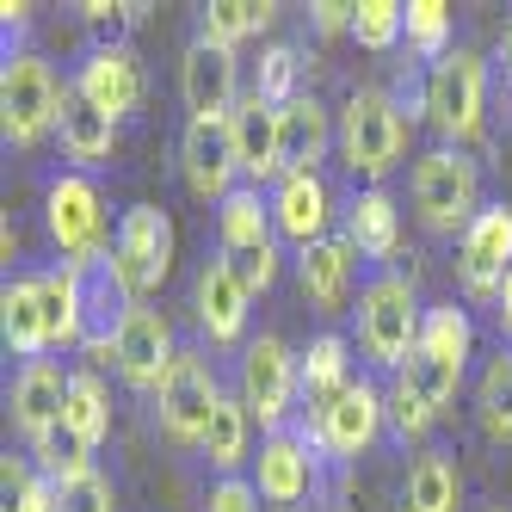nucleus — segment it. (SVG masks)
<instances>
[{
    "instance_id": "obj_1",
    "label": "nucleus",
    "mask_w": 512,
    "mask_h": 512,
    "mask_svg": "<svg viewBox=\"0 0 512 512\" xmlns=\"http://www.w3.org/2000/svg\"><path fill=\"white\" fill-rule=\"evenodd\" d=\"M358 358L371 371H401L414 352H420V327H426V309L414 297V284L401 272H377L371 284L358 290Z\"/></svg>"
},
{
    "instance_id": "obj_2",
    "label": "nucleus",
    "mask_w": 512,
    "mask_h": 512,
    "mask_svg": "<svg viewBox=\"0 0 512 512\" xmlns=\"http://www.w3.org/2000/svg\"><path fill=\"white\" fill-rule=\"evenodd\" d=\"M408 155V112L401 99L383 87H352L340 105V161L364 179V186H383Z\"/></svg>"
},
{
    "instance_id": "obj_3",
    "label": "nucleus",
    "mask_w": 512,
    "mask_h": 512,
    "mask_svg": "<svg viewBox=\"0 0 512 512\" xmlns=\"http://www.w3.org/2000/svg\"><path fill=\"white\" fill-rule=\"evenodd\" d=\"M408 192H414L420 223L432 235H457V241H463V229L475 223V216L488 210L482 204V167L469 161V149H445V142L414 161Z\"/></svg>"
},
{
    "instance_id": "obj_4",
    "label": "nucleus",
    "mask_w": 512,
    "mask_h": 512,
    "mask_svg": "<svg viewBox=\"0 0 512 512\" xmlns=\"http://www.w3.org/2000/svg\"><path fill=\"white\" fill-rule=\"evenodd\" d=\"M426 124L445 149H469L488 136V62L475 50H451L426 75Z\"/></svg>"
},
{
    "instance_id": "obj_5",
    "label": "nucleus",
    "mask_w": 512,
    "mask_h": 512,
    "mask_svg": "<svg viewBox=\"0 0 512 512\" xmlns=\"http://www.w3.org/2000/svg\"><path fill=\"white\" fill-rule=\"evenodd\" d=\"M44 223L50 241L62 247V266H75L81 278H93L99 266H112V235H105V198L87 173H62L44 192Z\"/></svg>"
},
{
    "instance_id": "obj_6",
    "label": "nucleus",
    "mask_w": 512,
    "mask_h": 512,
    "mask_svg": "<svg viewBox=\"0 0 512 512\" xmlns=\"http://www.w3.org/2000/svg\"><path fill=\"white\" fill-rule=\"evenodd\" d=\"M62 99H68V87L50 75L44 56L7 50V62H0V130H7L13 149H38L44 136H56Z\"/></svg>"
},
{
    "instance_id": "obj_7",
    "label": "nucleus",
    "mask_w": 512,
    "mask_h": 512,
    "mask_svg": "<svg viewBox=\"0 0 512 512\" xmlns=\"http://www.w3.org/2000/svg\"><path fill=\"white\" fill-rule=\"evenodd\" d=\"M235 395H241V408L260 420L266 432H284V420L297 414V401H303V352H290L278 334L247 340Z\"/></svg>"
},
{
    "instance_id": "obj_8",
    "label": "nucleus",
    "mask_w": 512,
    "mask_h": 512,
    "mask_svg": "<svg viewBox=\"0 0 512 512\" xmlns=\"http://www.w3.org/2000/svg\"><path fill=\"white\" fill-rule=\"evenodd\" d=\"M173 247H179V235H173V223H167L161 204H130L118 216V229H112V272L124 278V290H130L136 303L149 297V290L167 284Z\"/></svg>"
},
{
    "instance_id": "obj_9",
    "label": "nucleus",
    "mask_w": 512,
    "mask_h": 512,
    "mask_svg": "<svg viewBox=\"0 0 512 512\" xmlns=\"http://www.w3.org/2000/svg\"><path fill=\"white\" fill-rule=\"evenodd\" d=\"M383 426H389V408H383V389L371 383V377H358L334 408H327L321 420H303L297 432L315 445V457H327V463H352V457H364L383 438Z\"/></svg>"
},
{
    "instance_id": "obj_10",
    "label": "nucleus",
    "mask_w": 512,
    "mask_h": 512,
    "mask_svg": "<svg viewBox=\"0 0 512 512\" xmlns=\"http://www.w3.org/2000/svg\"><path fill=\"white\" fill-rule=\"evenodd\" d=\"M216 401H223V389H216L210 358L179 346L173 371H167L161 389H155V426L173 438V445H204V426H210V414H216Z\"/></svg>"
},
{
    "instance_id": "obj_11",
    "label": "nucleus",
    "mask_w": 512,
    "mask_h": 512,
    "mask_svg": "<svg viewBox=\"0 0 512 512\" xmlns=\"http://www.w3.org/2000/svg\"><path fill=\"white\" fill-rule=\"evenodd\" d=\"M506 272H512V210L488 204L457 241V284L469 303H494Z\"/></svg>"
},
{
    "instance_id": "obj_12",
    "label": "nucleus",
    "mask_w": 512,
    "mask_h": 512,
    "mask_svg": "<svg viewBox=\"0 0 512 512\" xmlns=\"http://www.w3.org/2000/svg\"><path fill=\"white\" fill-rule=\"evenodd\" d=\"M68 383H75V371H62L56 358H31V364H19V377H13V389H7V414H13V432L25 438L31 451H38L44 438L62 432Z\"/></svg>"
},
{
    "instance_id": "obj_13",
    "label": "nucleus",
    "mask_w": 512,
    "mask_h": 512,
    "mask_svg": "<svg viewBox=\"0 0 512 512\" xmlns=\"http://www.w3.org/2000/svg\"><path fill=\"white\" fill-rule=\"evenodd\" d=\"M192 309H198V327L210 346H235L247 340V315H253V290L241 284V266L229 260L223 247L198 266V284H192Z\"/></svg>"
},
{
    "instance_id": "obj_14",
    "label": "nucleus",
    "mask_w": 512,
    "mask_h": 512,
    "mask_svg": "<svg viewBox=\"0 0 512 512\" xmlns=\"http://www.w3.org/2000/svg\"><path fill=\"white\" fill-rule=\"evenodd\" d=\"M229 155H235V173L241 186H278L284 179V149H278V105L260 99V93H241L235 118H229Z\"/></svg>"
},
{
    "instance_id": "obj_15",
    "label": "nucleus",
    "mask_w": 512,
    "mask_h": 512,
    "mask_svg": "<svg viewBox=\"0 0 512 512\" xmlns=\"http://www.w3.org/2000/svg\"><path fill=\"white\" fill-rule=\"evenodd\" d=\"M179 99H186L192 118L229 124L235 105H241V62H235V50H216V44L192 38L186 62H179Z\"/></svg>"
},
{
    "instance_id": "obj_16",
    "label": "nucleus",
    "mask_w": 512,
    "mask_h": 512,
    "mask_svg": "<svg viewBox=\"0 0 512 512\" xmlns=\"http://www.w3.org/2000/svg\"><path fill=\"white\" fill-rule=\"evenodd\" d=\"M68 87H75L87 105H99L112 124H124L142 105V56L130 44H99V50H87V62L75 68Z\"/></svg>"
},
{
    "instance_id": "obj_17",
    "label": "nucleus",
    "mask_w": 512,
    "mask_h": 512,
    "mask_svg": "<svg viewBox=\"0 0 512 512\" xmlns=\"http://www.w3.org/2000/svg\"><path fill=\"white\" fill-rule=\"evenodd\" d=\"M272 229L297 253L327 241L334 235V186H327L321 173H284L272 186Z\"/></svg>"
},
{
    "instance_id": "obj_18",
    "label": "nucleus",
    "mask_w": 512,
    "mask_h": 512,
    "mask_svg": "<svg viewBox=\"0 0 512 512\" xmlns=\"http://www.w3.org/2000/svg\"><path fill=\"white\" fill-rule=\"evenodd\" d=\"M173 358H179V346H173V321L161 315V309H136L130 321H124V334H118V346H112V364H118V377L130 383V389H161V377L173 371Z\"/></svg>"
},
{
    "instance_id": "obj_19",
    "label": "nucleus",
    "mask_w": 512,
    "mask_h": 512,
    "mask_svg": "<svg viewBox=\"0 0 512 512\" xmlns=\"http://www.w3.org/2000/svg\"><path fill=\"white\" fill-rule=\"evenodd\" d=\"M179 173H186V192L198 204H223L241 173H235V155H229V124H204L192 118L186 136H179Z\"/></svg>"
},
{
    "instance_id": "obj_20",
    "label": "nucleus",
    "mask_w": 512,
    "mask_h": 512,
    "mask_svg": "<svg viewBox=\"0 0 512 512\" xmlns=\"http://www.w3.org/2000/svg\"><path fill=\"white\" fill-rule=\"evenodd\" d=\"M253 488L266 506H297L315 488V445L303 432H266L260 457H253Z\"/></svg>"
},
{
    "instance_id": "obj_21",
    "label": "nucleus",
    "mask_w": 512,
    "mask_h": 512,
    "mask_svg": "<svg viewBox=\"0 0 512 512\" xmlns=\"http://www.w3.org/2000/svg\"><path fill=\"white\" fill-rule=\"evenodd\" d=\"M278 149H284V173H321L327 149H340L334 112L315 93H297L290 105H278Z\"/></svg>"
},
{
    "instance_id": "obj_22",
    "label": "nucleus",
    "mask_w": 512,
    "mask_h": 512,
    "mask_svg": "<svg viewBox=\"0 0 512 512\" xmlns=\"http://www.w3.org/2000/svg\"><path fill=\"white\" fill-rule=\"evenodd\" d=\"M352 272H358V253H352L346 235H327V241L297 253V290H303V303L321 309V315H346Z\"/></svg>"
},
{
    "instance_id": "obj_23",
    "label": "nucleus",
    "mask_w": 512,
    "mask_h": 512,
    "mask_svg": "<svg viewBox=\"0 0 512 512\" xmlns=\"http://www.w3.org/2000/svg\"><path fill=\"white\" fill-rule=\"evenodd\" d=\"M346 241L358 260H377V266H389L401 253V210L383 186H364L346 198Z\"/></svg>"
},
{
    "instance_id": "obj_24",
    "label": "nucleus",
    "mask_w": 512,
    "mask_h": 512,
    "mask_svg": "<svg viewBox=\"0 0 512 512\" xmlns=\"http://www.w3.org/2000/svg\"><path fill=\"white\" fill-rule=\"evenodd\" d=\"M272 241H278V229H272V192L235 186L223 204H216V247H223L229 260H247V253H260Z\"/></svg>"
},
{
    "instance_id": "obj_25",
    "label": "nucleus",
    "mask_w": 512,
    "mask_h": 512,
    "mask_svg": "<svg viewBox=\"0 0 512 512\" xmlns=\"http://www.w3.org/2000/svg\"><path fill=\"white\" fill-rule=\"evenodd\" d=\"M31 278H38V297H44L50 346L81 352L87 346V278L75 266H44V272H31Z\"/></svg>"
},
{
    "instance_id": "obj_26",
    "label": "nucleus",
    "mask_w": 512,
    "mask_h": 512,
    "mask_svg": "<svg viewBox=\"0 0 512 512\" xmlns=\"http://www.w3.org/2000/svg\"><path fill=\"white\" fill-rule=\"evenodd\" d=\"M352 383H358L352 377V346L340 334H315L303 346V408H309V420H321Z\"/></svg>"
},
{
    "instance_id": "obj_27",
    "label": "nucleus",
    "mask_w": 512,
    "mask_h": 512,
    "mask_svg": "<svg viewBox=\"0 0 512 512\" xmlns=\"http://www.w3.org/2000/svg\"><path fill=\"white\" fill-rule=\"evenodd\" d=\"M0 334H7V352L25 358V364L56 352L50 346V321H44V297H38V278H7V290H0Z\"/></svg>"
},
{
    "instance_id": "obj_28",
    "label": "nucleus",
    "mask_w": 512,
    "mask_h": 512,
    "mask_svg": "<svg viewBox=\"0 0 512 512\" xmlns=\"http://www.w3.org/2000/svg\"><path fill=\"white\" fill-rule=\"evenodd\" d=\"M56 142H62V155L75 161V167H99V161H112V149H118V124L68 87L62 118H56Z\"/></svg>"
},
{
    "instance_id": "obj_29",
    "label": "nucleus",
    "mask_w": 512,
    "mask_h": 512,
    "mask_svg": "<svg viewBox=\"0 0 512 512\" xmlns=\"http://www.w3.org/2000/svg\"><path fill=\"white\" fill-rule=\"evenodd\" d=\"M401 512H463V475L457 457L426 445L408 469V488H401Z\"/></svg>"
},
{
    "instance_id": "obj_30",
    "label": "nucleus",
    "mask_w": 512,
    "mask_h": 512,
    "mask_svg": "<svg viewBox=\"0 0 512 512\" xmlns=\"http://www.w3.org/2000/svg\"><path fill=\"white\" fill-rule=\"evenodd\" d=\"M204 463L216 469V482L223 475H235L247 457H253V414L241 408V395H223L216 401V414H210V426H204Z\"/></svg>"
},
{
    "instance_id": "obj_31",
    "label": "nucleus",
    "mask_w": 512,
    "mask_h": 512,
    "mask_svg": "<svg viewBox=\"0 0 512 512\" xmlns=\"http://www.w3.org/2000/svg\"><path fill=\"white\" fill-rule=\"evenodd\" d=\"M62 438L81 451H99L112 438V395H105L99 371H75L68 383V414H62Z\"/></svg>"
},
{
    "instance_id": "obj_32",
    "label": "nucleus",
    "mask_w": 512,
    "mask_h": 512,
    "mask_svg": "<svg viewBox=\"0 0 512 512\" xmlns=\"http://www.w3.org/2000/svg\"><path fill=\"white\" fill-rule=\"evenodd\" d=\"M278 7L272 0H210L198 13V44H216V50H241L247 38L272 31Z\"/></svg>"
},
{
    "instance_id": "obj_33",
    "label": "nucleus",
    "mask_w": 512,
    "mask_h": 512,
    "mask_svg": "<svg viewBox=\"0 0 512 512\" xmlns=\"http://www.w3.org/2000/svg\"><path fill=\"white\" fill-rule=\"evenodd\" d=\"M420 352L438 358V364H451V371H469V352H475V321H469V309L432 303L426 309V327H420Z\"/></svg>"
},
{
    "instance_id": "obj_34",
    "label": "nucleus",
    "mask_w": 512,
    "mask_h": 512,
    "mask_svg": "<svg viewBox=\"0 0 512 512\" xmlns=\"http://www.w3.org/2000/svg\"><path fill=\"white\" fill-rule=\"evenodd\" d=\"M475 426H482L494 445H512V352L488 358L482 383H475Z\"/></svg>"
},
{
    "instance_id": "obj_35",
    "label": "nucleus",
    "mask_w": 512,
    "mask_h": 512,
    "mask_svg": "<svg viewBox=\"0 0 512 512\" xmlns=\"http://www.w3.org/2000/svg\"><path fill=\"white\" fill-rule=\"evenodd\" d=\"M352 38L371 56L395 50L401 38H408V7H401V0H358L352 7Z\"/></svg>"
},
{
    "instance_id": "obj_36",
    "label": "nucleus",
    "mask_w": 512,
    "mask_h": 512,
    "mask_svg": "<svg viewBox=\"0 0 512 512\" xmlns=\"http://www.w3.org/2000/svg\"><path fill=\"white\" fill-rule=\"evenodd\" d=\"M408 50L432 68L451 56V7L445 0H408Z\"/></svg>"
},
{
    "instance_id": "obj_37",
    "label": "nucleus",
    "mask_w": 512,
    "mask_h": 512,
    "mask_svg": "<svg viewBox=\"0 0 512 512\" xmlns=\"http://www.w3.org/2000/svg\"><path fill=\"white\" fill-rule=\"evenodd\" d=\"M383 408H389V432L401 438V445H420V438L438 426V414H432V401L408 383V377H395L389 389H383Z\"/></svg>"
},
{
    "instance_id": "obj_38",
    "label": "nucleus",
    "mask_w": 512,
    "mask_h": 512,
    "mask_svg": "<svg viewBox=\"0 0 512 512\" xmlns=\"http://www.w3.org/2000/svg\"><path fill=\"white\" fill-rule=\"evenodd\" d=\"M0 482H7V506L0 512H62V494L56 482H44V475H31L19 457L0 463Z\"/></svg>"
},
{
    "instance_id": "obj_39",
    "label": "nucleus",
    "mask_w": 512,
    "mask_h": 512,
    "mask_svg": "<svg viewBox=\"0 0 512 512\" xmlns=\"http://www.w3.org/2000/svg\"><path fill=\"white\" fill-rule=\"evenodd\" d=\"M303 62H297V50L290 44H266V56H260V75H253V93L260 99H272V105H290L303 87Z\"/></svg>"
},
{
    "instance_id": "obj_40",
    "label": "nucleus",
    "mask_w": 512,
    "mask_h": 512,
    "mask_svg": "<svg viewBox=\"0 0 512 512\" xmlns=\"http://www.w3.org/2000/svg\"><path fill=\"white\" fill-rule=\"evenodd\" d=\"M395 377H408V383L432 401V414H445L451 401H457V389H463V371H451V364H438V358H426V352H414Z\"/></svg>"
},
{
    "instance_id": "obj_41",
    "label": "nucleus",
    "mask_w": 512,
    "mask_h": 512,
    "mask_svg": "<svg viewBox=\"0 0 512 512\" xmlns=\"http://www.w3.org/2000/svg\"><path fill=\"white\" fill-rule=\"evenodd\" d=\"M62 494V512H118V494H112V475H81V482L56 488Z\"/></svg>"
},
{
    "instance_id": "obj_42",
    "label": "nucleus",
    "mask_w": 512,
    "mask_h": 512,
    "mask_svg": "<svg viewBox=\"0 0 512 512\" xmlns=\"http://www.w3.org/2000/svg\"><path fill=\"white\" fill-rule=\"evenodd\" d=\"M204 512H260V488H253V482H241V475H223V482L210 488Z\"/></svg>"
},
{
    "instance_id": "obj_43",
    "label": "nucleus",
    "mask_w": 512,
    "mask_h": 512,
    "mask_svg": "<svg viewBox=\"0 0 512 512\" xmlns=\"http://www.w3.org/2000/svg\"><path fill=\"white\" fill-rule=\"evenodd\" d=\"M235 266H241V284L253 290V297H266V290L278 284V241L260 247V253H247V260H235Z\"/></svg>"
},
{
    "instance_id": "obj_44",
    "label": "nucleus",
    "mask_w": 512,
    "mask_h": 512,
    "mask_svg": "<svg viewBox=\"0 0 512 512\" xmlns=\"http://www.w3.org/2000/svg\"><path fill=\"white\" fill-rule=\"evenodd\" d=\"M309 19H315L321 38H334V31H352V7H340V0H315Z\"/></svg>"
},
{
    "instance_id": "obj_45",
    "label": "nucleus",
    "mask_w": 512,
    "mask_h": 512,
    "mask_svg": "<svg viewBox=\"0 0 512 512\" xmlns=\"http://www.w3.org/2000/svg\"><path fill=\"white\" fill-rule=\"evenodd\" d=\"M494 315H500V334L512 340V272H506V284H500V297H494Z\"/></svg>"
},
{
    "instance_id": "obj_46",
    "label": "nucleus",
    "mask_w": 512,
    "mask_h": 512,
    "mask_svg": "<svg viewBox=\"0 0 512 512\" xmlns=\"http://www.w3.org/2000/svg\"><path fill=\"white\" fill-rule=\"evenodd\" d=\"M0 19H7V31H25V25H31V7H25V0H7V7H0Z\"/></svg>"
},
{
    "instance_id": "obj_47",
    "label": "nucleus",
    "mask_w": 512,
    "mask_h": 512,
    "mask_svg": "<svg viewBox=\"0 0 512 512\" xmlns=\"http://www.w3.org/2000/svg\"><path fill=\"white\" fill-rule=\"evenodd\" d=\"M500 62L512 68V19H506V31H500Z\"/></svg>"
}]
</instances>
